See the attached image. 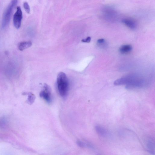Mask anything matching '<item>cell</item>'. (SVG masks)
<instances>
[{"label": "cell", "instance_id": "9c48e42d", "mask_svg": "<svg viewBox=\"0 0 155 155\" xmlns=\"http://www.w3.org/2000/svg\"><path fill=\"white\" fill-rule=\"evenodd\" d=\"M132 49L131 46L126 45L121 46L119 48V52L122 54H125L131 52Z\"/></svg>", "mask_w": 155, "mask_h": 155}, {"label": "cell", "instance_id": "7c38bea8", "mask_svg": "<svg viewBox=\"0 0 155 155\" xmlns=\"http://www.w3.org/2000/svg\"><path fill=\"white\" fill-rule=\"evenodd\" d=\"M91 40V38L90 37H88L86 39H83L82 40V41L84 42L89 43Z\"/></svg>", "mask_w": 155, "mask_h": 155}, {"label": "cell", "instance_id": "ba28073f", "mask_svg": "<svg viewBox=\"0 0 155 155\" xmlns=\"http://www.w3.org/2000/svg\"><path fill=\"white\" fill-rule=\"evenodd\" d=\"M32 45V43L31 42H23L20 43L18 48L20 51H23L25 49L30 47Z\"/></svg>", "mask_w": 155, "mask_h": 155}, {"label": "cell", "instance_id": "52a82bcc", "mask_svg": "<svg viewBox=\"0 0 155 155\" xmlns=\"http://www.w3.org/2000/svg\"><path fill=\"white\" fill-rule=\"evenodd\" d=\"M95 129L97 133L103 137H107L109 135V133L106 129L100 126H96Z\"/></svg>", "mask_w": 155, "mask_h": 155}, {"label": "cell", "instance_id": "7a4b0ae2", "mask_svg": "<svg viewBox=\"0 0 155 155\" xmlns=\"http://www.w3.org/2000/svg\"><path fill=\"white\" fill-rule=\"evenodd\" d=\"M18 0H12L3 14L2 27L4 28L9 24L11 17L14 8L17 4Z\"/></svg>", "mask_w": 155, "mask_h": 155}, {"label": "cell", "instance_id": "8992f818", "mask_svg": "<svg viewBox=\"0 0 155 155\" xmlns=\"http://www.w3.org/2000/svg\"><path fill=\"white\" fill-rule=\"evenodd\" d=\"M146 146L147 150L149 153L152 154H155V143L153 139H150L147 141Z\"/></svg>", "mask_w": 155, "mask_h": 155}, {"label": "cell", "instance_id": "8fae6325", "mask_svg": "<svg viewBox=\"0 0 155 155\" xmlns=\"http://www.w3.org/2000/svg\"><path fill=\"white\" fill-rule=\"evenodd\" d=\"M29 100L30 102H33L35 99V97L34 95L31 93H30L29 95Z\"/></svg>", "mask_w": 155, "mask_h": 155}, {"label": "cell", "instance_id": "30bf717a", "mask_svg": "<svg viewBox=\"0 0 155 155\" xmlns=\"http://www.w3.org/2000/svg\"><path fill=\"white\" fill-rule=\"evenodd\" d=\"M23 7L26 11L28 14H29L30 12L29 6L27 2H25L23 3Z\"/></svg>", "mask_w": 155, "mask_h": 155}, {"label": "cell", "instance_id": "277c9868", "mask_svg": "<svg viewBox=\"0 0 155 155\" xmlns=\"http://www.w3.org/2000/svg\"><path fill=\"white\" fill-rule=\"evenodd\" d=\"M23 18L22 12L20 7L17 8V11L14 16V23L15 28L19 29L21 27Z\"/></svg>", "mask_w": 155, "mask_h": 155}, {"label": "cell", "instance_id": "3957f363", "mask_svg": "<svg viewBox=\"0 0 155 155\" xmlns=\"http://www.w3.org/2000/svg\"><path fill=\"white\" fill-rule=\"evenodd\" d=\"M40 96L44 99L48 103H50L52 101L51 90L49 86L45 84L43 86V89L40 93Z\"/></svg>", "mask_w": 155, "mask_h": 155}, {"label": "cell", "instance_id": "6da1fadb", "mask_svg": "<svg viewBox=\"0 0 155 155\" xmlns=\"http://www.w3.org/2000/svg\"><path fill=\"white\" fill-rule=\"evenodd\" d=\"M57 89L60 96L64 98L66 96L69 89V83L66 74L60 72L57 77Z\"/></svg>", "mask_w": 155, "mask_h": 155}, {"label": "cell", "instance_id": "4fadbf2b", "mask_svg": "<svg viewBox=\"0 0 155 155\" xmlns=\"http://www.w3.org/2000/svg\"><path fill=\"white\" fill-rule=\"evenodd\" d=\"M104 42H105L104 40L103 39H99L97 41L98 44H101V43H104Z\"/></svg>", "mask_w": 155, "mask_h": 155}, {"label": "cell", "instance_id": "5b68a950", "mask_svg": "<svg viewBox=\"0 0 155 155\" xmlns=\"http://www.w3.org/2000/svg\"><path fill=\"white\" fill-rule=\"evenodd\" d=\"M122 23L129 28L135 29L137 27V24L136 21L131 18H126L122 20Z\"/></svg>", "mask_w": 155, "mask_h": 155}]
</instances>
